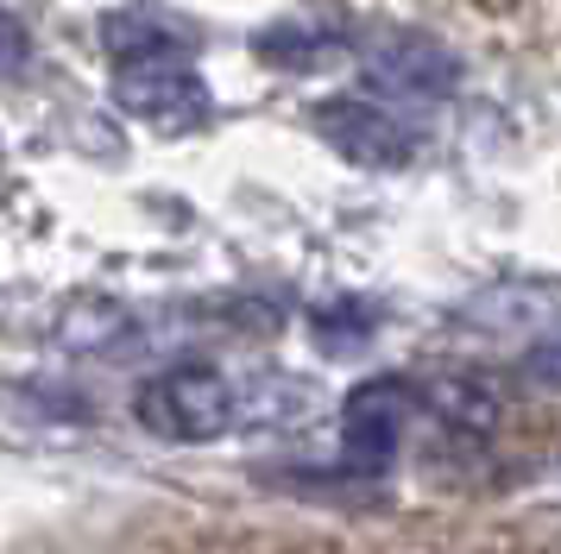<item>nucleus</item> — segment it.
Here are the masks:
<instances>
[{
	"mask_svg": "<svg viewBox=\"0 0 561 554\" xmlns=\"http://www.w3.org/2000/svg\"><path fill=\"white\" fill-rule=\"evenodd\" d=\"M114 101L127 107L133 120H146L152 132H164V139H183V132L208 126V114H215L208 82L190 64V45L121 57L114 64Z\"/></svg>",
	"mask_w": 561,
	"mask_h": 554,
	"instance_id": "obj_1",
	"label": "nucleus"
},
{
	"mask_svg": "<svg viewBox=\"0 0 561 554\" xmlns=\"http://www.w3.org/2000/svg\"><path fill=\"white\" fill-rule=\"evenodd\" d=\"M233 416H240V391L215 366H171L139 391V423L164 441H183V448L228 435Z\"/></svg>",
	"mask_w": 561,
	"mask_h": 554,
	"instance_id": "obj_2",
	"label": "nucleus"
},
{
	"mask_svg": "<svg viewBox=\"0 0 561 554\" xmlns=\"http://www.w3.org/2000/svg\"><path fill=\"white\" fill-rule=\"evenodd\" d=\"M316 139L334 151V158H347L359 171H404L410 158H416V139H410V126L385 107V101H366V95H329L316 101Z\"/></svg>",
	"mask_w": 561,
	"mask_h": 554,
	"instance_id": "obj_3",
	"label": "nucleus"
},
{
	"mask_svg": "<svg viewBox=\"0 0 561 554\" xmlns=\"http://www.w3.org/2000/svg\"><path fill=\"white\" fill-rule=\"evenodd\" d=\"M359 70L385 95L435 101V95H455L460 57L442 38H430V32H379V38H366V50H359Z\"/></svg>",
	"mask_w": 561,
	"mask_h": 554,
	"instance_id": "obj_4",
	"label": "nucleus"
},
{
	"mask_svg": "<svg viewBox=\"0 0 561 554\" xmlns=\"http://www.w3.org/2000/svg\"><path fill=\"white\" fill-rule=\"evenodd\" d=\"M410 409L416 403H410L404 378H366V384H354L347 403H341V441H347V453L359 466H385L398 453V441H404Z\"/></svg>",
	"mask_w": 561,
	"mask_h": 554,
	"instance_id": "obj_5",
	"label": "nucleus"
},
{
	"mask_svg": "<svg viewBox=\"0 0 561 554\" xmlns=\"http://www.w3.org/2000/svg\"><path fill=\"white\" fill-rule=\"evenodd\" d=\"M410 403H423L435 423H448L455 435H492L499 428V391L485 378L467 372H430L410 384Z\"/></svg>",
	"mask_w": 561,
	"mask_h": 554,
	"instance_id": "obj_6",
	"label": "nucleus"
},
{
	"mask_svg": "<svg viewBox=\"0 0 561 554\" xmlns=\"http://www.w3.org/2000/svg\"><path fill=\"white\" fill-rule=\"evenodd\" d=\"M121 327H127V315H121L107 297H82V302H70V309L57 315V347L95 353V347H107Z\"/></svg>",
	"mask_w": 561,
	"mask_h": 554,
	"instance_id": "obj_7",
	"label": "nucleus"
},
{
	"mask_svg": "<svg viewBox=\"0 0 561 554\" xmlns=\"http://www.w3.org/2000/svg\"><path fill=\"white\" fill-rule=\"evenodd\" d=\"M171 45H190V38H178L171 25L158 20V13H107V20H102V50H107V64H121V57H139V50H171Z\"/></svg>",
	"mask_w": 561,
	"mask_h": 554,
	"instance_id": "obj_8",
	"label": "nucleus"
},
{
	"mask_svg": "<svg viewBox=\"0 0 561 554\" xmlns=\"http://www.w3.org/2000/svg\"><path fill=\"white\" fill-rule=\"evenodd\" d=\"M253 50L265 64H278V70H304V64H322L334 50V38L322 25H272V32H259Z\"/></svg>",
	"mask_w": 561,
	"mask_h": 554,
	"instance_id": "obj_9",
	"label": "nucleus"
},
{
	"mask_svg": "<svg viewBox=\"0 0 561 554\" xmlns=\"http://www.w3.org/2000/svg\"><path fill=\"white\" fill-rule=\"evenodd\" d=\"M26 57H32V38H26V25H20L13 13H7V7H0V76L26 70Z\"/></svg>",
	"mask_w": 561,
	"mask_h": 554,
	"instance_id": "obj_10",
	"label": "nucleus"
},
{
	"mask_svg": "<svg viewBox=\"0 0 561 554\" xmlns=\"http://www.w3.org/2000/svg\"><path fill=\"white\" fill-rule=\"evenodd\" d=\"M517 372H530L536 397H549V391H556V341L542 334V341H536V347L524 353V359H517Z\"/></svg>",
	"mask_w": 561,
	"mask_h": 554,
	"instance_id": "obj_11",
	"label": "nucleus"
},
{
	"mask_svg": "<svg viewBox=\"0 0 561 554\" xmlns=\"http://www.w3.org/2000/svg\"><path fill=\"white\" fill-rule=\"evenodd\" d=\"M542 554H549V549H542Z\"/></svg>",
	"mask_w": 561,
	"mask_h": 554,
	"instance_id": "obj_12",
	"label": "nucleus"
}]
</instances>
